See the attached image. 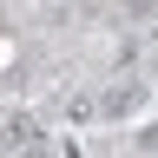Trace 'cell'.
I'll list each match as a JSON object with an SVG mask.
<instances>
[{
    "label": "cell",
    "instance_id": "6da1fadb",
    "mask_svg": "<svg viewBox=\"0 0 158 158\" xmlns=\"http://www.w3.org/2000/svg\"><path fill=\"white\" fill-rule=\"evenodd\" d=\"M99 112H106V118H132V112H145V86H138V79H118V86L99 99Z\"/></svg>",
    "mask_w": 158,
    "mask_h": 158
},
{
    "label": "cell",
    "instance_id": "7a4b0ae2",
    "mask_svg": "<svg viewBox=\"0 0 158 158\" xmlns=\"http://www.w3.org/2000/svg\"><path fill=\"white\" fill-rule=\"evenodd\" d=\"M0 145H7L13 158L27 152V145H40V118H27V112H13V118H7V132H0Z\"/></svg>",
    "mask_w": 158,
    "mask_h": 158
},
{
    "label": "cell",
    "instance_id": "3957f363",
    "mask_svg": "<svg viewBox=\"0 0 158 158\" xmlns=\"http://www.w3.org/2000/svg\"><path fill=\"white\" fill-rule=\"evenodd\" d=\"M132 152H138V158H158V118H152V125H138V132H132Z\"/></svg>",
    "mask_w": 158,
    "mask_h": 158
},
{
    "label": "cell",
    "instance_id": "277c9868",
    "mask_svg": "<svg viewBox=\"0 0 158 158\" xmlns=\"http://www.w3.org/2000/svg\"><path fill=\"white\" fill-rule=\"evenodd\" d=\"M92 112H99V106H92V99H86V92H79V99H66V118H73V125H86V118H92Z\"/></svg>",
    "mask_w": 158,
    "mask_h": 158
},
{
    "label": "cell",
    "instance_id": "5b68a950",
    "mask_svg": "<svg viewBox=\"0 0 158 158\" xmlns=\"http://www.w3.org/2000/svg\"><path fill=\"white\" fill-rule=\"evenodd\" d=\"M20 7H40V0H20Z\"/></svg>",
    "mask_w": 158,
    "mask_h": 158
}]
</instances>
